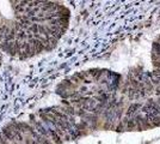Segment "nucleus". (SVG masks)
<instances>
[{"label": "nucleus", "mask_w": 160, "mask_h": 144, "mask_svg": "<svg viewBox=\"0 0 160 144\" xmlns=\"http://www.w3.org/2000/svg\"><path fill=\"white\" fill-rule=\"evenodd\" d=\"M69 10L54 1H0V52L20 60L52 51L66 33Z\"/></svg>", "instance_id": "nucleus-1"}, {"label": "nucleus", "mask_w": 160, "mask_h": 144, "mask_svg": "<svg viewBox=\"0 0 160 144\" xmlns=\"http://www.w3.org/2000/svg\"><path fill=\"white\" fill-rule=\"evenodd\" d=\"M1 62H2V55H1V52H0V66H1Z\"/></svg>", "instance_id": "nucleus-2"}]
</instances>
